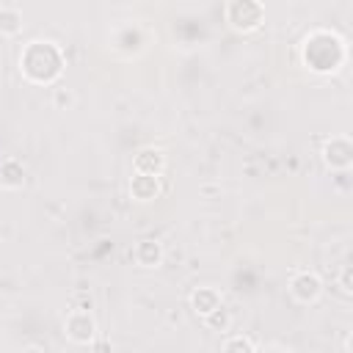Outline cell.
<instances>
[{
    "instance_id": "cell-1",
    "label": "cell",
    "mask_w": 353,
    "mask_h": 353,
    "mask_svg": "<svg viewBox=\"0 0 353 353\" xmlns=\"http://www.w3.org/2000/svg\"><path fill=\"white\" fill-rule=\"evenodd\" d=\"M66 66V55L61 44L50 39H33L19 52V74L30 85H52L61 80Z\"/></svg>"
},
{
    "instance_id": "cell-2",
    "label": "cell",
    "mask_w": 353,
    "mask_h": 353,
    "mask_svg": "<svg viewBox=\"0 0 353 353\" xmlns=\"http://www.w3.org/2000/svg\"><path fill=\"white\" fill-rule=\"evenodd\" d=\"M347 61V44L328 28H314L301 41V63L314 74H334Z\"/></svg>"
},
{
    "instance_id": "cell-3",
    "label": "cell",
    "mask_w": 353,
    "mask_h": 353,
    "mask_svg": "<svg viewBox=\"0 0 353 353\" xmlns=\"http://www.w3.org/2000/svg\"><path fill=\"white\" fill-rule=\"evenodd\" d=\"M223 19L237 33H251L265 22V6L259 0H229L223 6Z\"/></svg>"
},
{
    "instance_id": "cell-4",
    "label": "cell",
    "mask_w": 353,
    "mask_h": 353,
    "mask_svg": "<svg viewBox=\"0 0 353 353\" xmlns=\"http://www.w3.org/2000/svg\"><path fill=\"white\" fill-rule=\"evenodd\" d=\"M287 290L292 295L295 303H303V306H312L323 298V279L314 273V270H295L287 281Z\"/></svg>"
},
{
    "instance_id": "cell-5",
    "label": "cell",
    "mask_w": 353,
    "mask_h": 353,
    "mask_svg": "<svg viewBox=\"0 0 353 353\" xmlns=\"http://www.w3.org/2000/svg\"><path fill=\"white\" fill-rule=\"evenodd\" d=\"M63 334H66V339L74 342V345H88V342L99 334L91 309H72V312L63 317Z\"/></svg>"
},
{
    "instance_id": "cell-6",
    "label": "cell",
    "mask_w": 353,
    "mask_h": 353,
    "mask_svg": "<svg viewBox=\"0 0 353 353\" xmlns=\"http://www.w3.org/2000/svg\"><path fill=\"white\" fill-rule=\"evenodd\" d=\"M320 157L325 163V168L331 171H347L353 165V143L347 135H334L323 143L320 149Z\"/></svg>"
},
{
    "instance_id": "cell-7",
    "label": "cell",
    "mask_w": 353,
    "mask_h": 353,
    "mask_svg": "<svg viewBox=\"0 0 353 353\" xmlns=\"http://www.w3.org/2000/svg\"><path fill=\"white\" fill-rule=\"evenodd\" d=\"M165 152L160 146H141L132 154V174H146V176H160L165 171Z\"/></svg>"
},
{
    "instance_id": "cell-8",
    "label": "cell",
    "mask_w": 353,
    "mask_h": 353,
    "mask_svg": "<svg viewBox=\"0 0 353 353\" xmlns=\"http://www.w3.org/2000/svg\"><path fill=\"white\" fill-rule=\"evenodd\" d=\"M163 256H165L163 243L154 240V237H143V240H138V243L132 245V262H135L138 268H143V270L160 268V265H163Z\"/></svg>"
},
{
    "instance_id": "cell-9",
    "label": "cell",
    "mask_w": 353,
    "mask_h": 353,
    "mask_svg": "<svg viewBox=\"0 0 353 353\" xmlns=\"http://www.w3.org/2000/svg\"><path fill=\"white\" fill-rule=\"evenodd\" d=\"M188 303H190V309H193L196 317H207L210 312H215L218 306H223V295H221L218 287H212V284H201V287H193Z\"/></svg>"
},
{
    "instance_id": "cell-10",
    "label": "cell",
    "mask_w": 353,
    "mask_h": 353,
    "mask_svg": "<svg viewBox=\"0 0 353 353\" xmlns=\"http://www.w3.org/2000/svg\"><path fill=\"white\" fill-rule=\"evenodd\" d=\"M163 185L160 176H146V174H132L130 176V199L138 204H149L154 199H160Z\"/></svg>"
},
{
    "instance_id": "cell-11",
    "label": "cell",
    "mask_w": 353,
    "mask_h": 353,
    "mask_svg": "<svg viewBox=\"0 0 353 353\" xmlns=\"http://www.w3.org/2000/svg\"><path fill=\"white\" fill-rule=\"evenodd\" d=\"M28 182V168L19 157H3L0 160V188L6 190H22Z\"/></svg>"
},
{
    "instance_id": "cell-12",
    "label": "cell",
    "mask_w": 353,
    "mask_h": 353,
    "mask_svg": "<svg viewBox=\"0 0 353 353\" xmlns=\"http://www.w3.org/2000/svg\"><path fill=\"white\" fill-rule=\"evenodd\" d=\"M25 25V17H22V8L19 6H0V36H17Z\"/></svg>"
},
{
    "instance_id": "cell-13",
    "label": "cell",
    "mask_w": 353,
    "mask_h": 353,
    "mask_svg": "<svg viewBox=\"0 0 353 353\" xmlns=\"http://www.w3.org/2000/svg\"><path fill=\"white\" fill-rule=\"evenodd\" d=\"M221 353H256V345H254V339L245 336V334H232V336L223 339Z\"/></svg>"
},
{
    "instance_id": "cell-14",
    "label": "cell",
    "mask_w": 353,
    "mask_h": 353,
    "mask_svg": "<svg viewBox=\"0 0 353 353\" xmlns=\"http://www.w3.org/2000/svg\"><path fill=\"white\" fill-rule=\"evenodd\" d=\"M201 323H204L210 331L223 334V331H229V325H232V312H229L226 306H218L215 312H210L207 317H201Z\"/></svg>"
},
{
    "instance_id": "cell-15",
    "label": "cell",
    "mask_w": 353,
    "mask_h": 353,
    "mask_svg": "<svg viewBox=\"0 0 353 353\" xmlns=\"http://www.w3.org/2000/svg\"><path fill=\"white\" fill-rule=\"evenodd\" d=\"M74 105V91L72 88H52V108L55 110H69Z\"/></svg>"
},
{
    "instance_id": "cell-16",
    "label": "cell",
    "mask_w": 353,
    "mask_h": 353,
    "mask_svg": "<svg viewBox=\"0 0 353 353\" xmlns=\"http://www.w3.org/2000/svg\"><path fill=\"white\" fill-rule=\"evenodd\" d=\"M85 347H88V353H113L110 339H108V336H102V334H97Z\"/></svg>"
},
{
    "instance_id": "cell-17",
    "label": "cell",
    "mask_w": 353,
    "mask_h": 353,
    "mask_svg": "<svg viewBox=\"0 0 353 353\" xmlns=\"http://www.w3.org/2000/svg\"><path fill=\"white\" fill-rule=\"evenodd\" d=\"M350 279H353V270L345 265V268H342V273H339V287H342V292H345V295H350V292H353V281H350Z\"/></svg>"
},
{
    "instance_id": "cell-18",
    "label": "cell",
    "mask_w": 353,
    "mask_h": 353,
    "mask_svg": "<svg viewBox=\"0 0 353 353\" xmlns=\"http://www.w3.org/2000/svg\"><path fill=\"white\" fill-rule=\"evenodd\" d=\"M19 353H47V350H44L41 345H28V347H22Z\"/></svg>"
}]
</instances>
